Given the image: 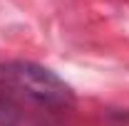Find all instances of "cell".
<instances>
[{"label":"cell","mask_w":129,"mask_h":126,"mask_svg":"<svg viewBox=\"0 0 129 126\" xmlns=\"http://www.w3.org/2000/svg\"><path fill=\"white\" fill-rule=\"evenodd\" d=\"M3 77L17 92L50 109H70L75 104V92L60 74L35 62H10L3 67Z\"/></svg>","instance_id":"1"}]
</instances>
